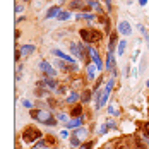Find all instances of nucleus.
I'll list each match as a JSON object with an SVG mask.
<instances>
[{
	"instance_id": "f257e3e1",
	"label": "nucleus",
	"mask_w": 149,
	"mask_h": 149,
	"mask_svg": "<svg viewBox=\"0 0 149 149\" xmlns=\"http://www.w3.org/2000/svg\"><path fill=\"white\" fill-rule=\"evenodd\" d=\"M81 38L86 43H96L101 40V33L96 29H81Z\"/></svg>"
},
{
	"instance_id": "f03ea898",
	"label": "nucleus",
	"mask_w": 149,
	"mask_h": 149,
	"mask_svg": "<svg viewBox=\"0 0 149 149\" xmlns=\"http://www.w3.org/2000/svg\"><path fill=\"white\" fill-rule=\"evenodd\" d=\"M40 137H41V132H40L38 129H34V127H28V129H24V132H22V139L28 141V142H33V141H36V139H40Z\"/></svg>"
},
{
	"instance_id": "7ed1b4c3",
	"label": "nucleus",
	"mask_w": 149,
	"mask_h": 149,
	"mask_svg": "<svg viewBox=\"0 0 149 149\" xmlns=\"http://www.w3.org/2000/svg\"><path fill=\"white\" fill-rule=\"evenodd\" d=\"M29 113H31V117H33V118H36L38 122H41V123H48V120L52 118V117H50V113L45 111V110H31Z\"/></svg>"
},
{
	"instance_id": "20e7f679",
	"label": "nucleus",
	"mask_w": 149,
	"mask_h": 149,
	"mask_svg": "<svg viewBox=\"0 0 149 149\" xmlns=\"http://www.w3.org/2000/svg\"><path fill=\"white\" fill-rule=\"evenodd\" d=\"M89 53L91 57H93V60H94V63H96V69H103V63H101V58H100V55H98V52L94 50V48H89Z\"/></svg>"
},
{
	"instance_id": "39448f33",
	"label": "nucleus",
	"mask_w": 149,
	"mask_h": 149,
	"mask_svg": "<svg viewBox=\"0 0 149 149\" xmlns=\"http://www.w3.org/2000/svg\"><path fill=\"white\" fill-rule=\"evenodd\" d=\"M106 69L115 74V62H113V52H108L106 55Z\"/></svg>"
},
{
	"instance_id": "423d86ee",
	"label": "nucleus",
	"mask_w": 149,
	"mask_h": 149,
	"mask_svg": "<svg viewBox=\"0 0 149 149\" xmlns=\"http://www.w3.org/2000/svg\"><path fill=\"white\" fill-rule=\"evenodd\" d=\"M118 31L122 33V34L129 36V34H130V24H129L127 21H122V22L118 24Z\"/></svg>"
},
{
	"instance_id": "0eeeda50",
	"label": "nucleus",
	"mask_w": 149,
	"mask_h": 149,
	"mask_svg": "<svg viewBox=\"0 0 149 149\" xmlns=\"http://www.w3.org/2000/svg\"><path fill=\"white\" fill-rule=\"evenodd\" d=\"M40 67H41V70H43V72H46V74H50V75H55V70L52 69V65H50L48 62H41V63H40Z\"/></svg>"
},
{
	"instance_id": "6e6552de",
	"label": "nucleus",
	"mask_w": 149,
	"mask_h": 149,
	"mask_svg": "<svg viewBox=\"0 0 149 149\" xmlns=\"http://www.w3.org/2000/svg\"><path fill=\"white\" fill-rule=\"evenodd\" d=\"M58 14H60V7H50L48 9V12H46V17L48 19H52V17H58Z\"/></svg>"
},
{
	"instance_id": "1a4fd4ad",
	"label": "nucleus",
	"mask_w": 149,
	"mask_h": 149,
	"mask_svg": "<svg viewBox=\"0 0 149 149\" xmlns=\"http://www.w3.org/2000/svg\"><path fill=\"white\" fill-rule=\"evenodd\" d=\"M53 55H57L58 58H63V60H67V62H70V63L74 62V58H72V57H69V55H65V53H63L62 50H53Z\"/></svg>"
},
{
	"instance_id": "9d476101",
	"label": "nucleus",
	"mask_w": 149,
	"mask_h": 149,
	"mask_svg": "<svg viewBox=\"0 0 149 149\" xmlns=\"http://www.w3.org/2000/svg\"><path fill=\"white\" fill-rule=\"evenodd\" d=\"M117 40H118V38H117V33H111V34H110V46H108V48H110V52H113V50H115Z\"/></svg>"
},
{
	"instance_id": "9b49d317",
	"label": "nucleus",
	"mask_w": 149,
	"mask_h": 149,
	"mask_svg": "<svg viewBox=\"0 0 149 149\" xmlns=\"http://www.w3.org/2000/svg\"><path fill=\"white\" fill-rule=\"evenodd\" d=\"M81 113H82V106L81 104H75L74 108L70 110V115L72 117H81Z\"/></svg>"
},
{
	"instance_id": "f8f14e48",
	"label": "nucleus",
	"mask_w": 149,
	"mask_h": 149,
	"mask_svg": "<svg viewBox=\"0 0 149 149\" xmlns=\"http://www.w3.org/2000/svg\"><path fill=\"white\" fill-rule=\"evenodd\" d=\"M33 52H34V46L33 45H26V46L21 48V53H22V55H29V53H33Z\"/></svg>"
},
{
	"instance_id": "ddd939ff",
	"label": "nucleus",
	"mask_w": 149,
	"mask_h": 149,
	"mask_svg": "<svg viewBox=\"0 0 149 149\" xmlns=\"http://www.w3.org/2000/svg\"><path fill=\"white\" fill-rule=\"evenodd\" d=\"M81 122H82V117H79V118H75V120H72V122H67V127H79L81 125Z\"/></svg>"
},
{
	"instance_id": "4468645a",
	"label": "nucleus",
	"mask_w": 149,
	"mask_h": 149,
	"mask_svg": "<svg viewBox=\"0 0 149 149\" xmlns=\"http://www.w3.org/2000/svg\"><path fill=\"white\" fill-rule=\"evenodd\" d=\"M43 84H45L46 88H57V82H55L53 79H45V81H43Z\"/></svg>"
},
{
	"instance_id": "2eb2a0df",
	"label": "nucleus",
	"mask_w": 149,
	"mask_h": 149,
	"mask_svg": "<svg viewBox=\"0 0 149 149\" xmlns=\"http://www.w3.org/2000/svg\"><path fill=\"white\" fill-rule=\"evenodd\" d=\"M125 46H127L125 40H122V41L118 43V55H123V52H125Z\"/></svg>"
},
{
	"instance_id": "dca6fc26",
	"label": "nucleus",
	"mask_w": 149,
	"mask_h": 149,
	"mask_svg": "<svg viewBox=\"0 0 149 149\" xmlns=\"http://www.w3.org/2000/svg\"><path fill=\"white\" fill-rule=\"evenodd\" d=\"M69 17H70V12H60V14H58V19H60V21H67Z\"/></svg>"
},
{
	"instance_id": "f3484780",
	"label": "nucleus",
	"mask_w": 149,
	"mask_h": 149,
	"mask_svg": "<svg viewBox=\"0 0 149 149\" xmlns=\"http://www.w3.org/2000/svg\"><path fill=\"white\" fill-rule=\"evenodd\" d=\"M135 148H137V149H146V146H144V144H142V141H141V139H139V137H137V139H135Z\"/></svg>"
},
{
	"instance_id": "a211bd4d",
	"label": "nucleus",
	"mask_w": 149,
	"mask_h": 149,
	"mask_svg": "<svg viewBox=\"0 0 149 149\" xmlns=\"http://www.w3.org/2000/svg\"><path fill=\"white\" fill-rule=\"evenodd\" d=\"M74 135H77V137H84V135H86V129H79V130H75Z\"/></svg>"
},
{
	"instance_id": "6ab92c4d",
	"label": "nucleus",
	"mask_w": 149,
	"mask_h": 149,
	"mask_svg": "<svg viewBox=\"0 0 149 149\" xmlns=\"http://www.w3.org/2000/svg\"><path fill=\"white\" fill-rule=\"evenodd\" d=\"M77 98H79V94H77V93H74L72 96H69V98H67V103H74Z\"/></svg>"
},
{
	"instance_id": "aec40b11",
	"label": "nucleus",
	"mask_w": 149,
	"mask_h": 149,
	"mask_svg": "<svg viewBox=\"0 0 149 149\" xmlns=\"http://www.w3.org/2000/svg\"><path fill=\"white\" fill-rule=\"evenodd\" d=\"M89 100H91V91H86L82 94V101H89Z\"/></svg>"
},
{
	"instance_id": "412c9836",
	"label": "nucleus",
	"mask_w": 149,
	"mask_h": 149,
	"mask_svg": "<svg viewBox=\"0 0 149 149\" xmlns=\"http://www.w3.org/2000/svg\"><path fill=\"white\" fill-rule=\"evenodd\" d=\"M70 144H72V146H79V137H77V135H74V137L70 139Z\"/></svg>"
},
{
	"instance_id": "4be33fe9",
	"label": "nucleus",
	"mask_w": 149,
	"mask_h": 149,
	"mask_svg": "<svg viewBox=\"0 0 149 149\" xmlns=\"http://www.w3.org/2000/svg\"><path fill=\"white\" fill-rule=\"evenodd\" d=\"M88 74H89L91 79L94 77V67H93V65H89V67H88Z\"/></svg>"
},
{
	"instance_id": "5701e85b",
	"label": "nucleus",
	"mask_w": 149,
	"mask_h": 149,
	"mask_svg": "<svg viewBox=\"0 0 149 149\" xmlns=\"http://www.w3.org/2000/svg\"><path fill=\"white\" fill-rule=\"evenodd\" d=\"M144 135H146V137H149V122H146V123H144Z\"/></svg>"
},
{
	"instance_id": "b1692460",
	"label": "nucleus",
	"mask_w": 149,
	"mask_h": 149,
	"mask_svg": "<svg viewBox=\"0 0 149 149\" xmlns=\"http://www.w3.org/2000/svg\"><path fill=\"white\" fill-rule=\"evenodd\" d=\"M91 148H93V142H86V144H82L79 149H91Z\"/></svg>"
},
{
	"instance_id": "393cba45",
	"label": "nucleus",
	"mask_w": 149,
	"mask_h": 149,
	"mask_svg": "<svg viewBox=\"0 0 149 149\" xmlns=\"http://www.w3.org/2000/svg\"><path fill=\"white\" fill-rule=\"evenodd\" d=\"M106 130H108V125H103V127H101V130H100V132H101V134H106Z\"/></svg>"
},
{
	"instance_id": "a878e982",
	"label": "nucleus",
	"mask_w": 149,
	"mask_h": 149,
	"mask_svg": "<svg viewBox=\"0 0 149 149\" xmlns=\"http://www.w3.org/2000/svg\"><path fill=\"white\" fill-rule=\"evenodd\" d=\"M46 142H50V144H55V139H53V137H48V139H46Z\"/></svg>"
},
{
	"instance_id": "bb28decb",
	"label": "nucleus",
	"mask_w": 149,
	"mask_h": 149,
	"mask_svg": "<svg viewBox=\"0 0 149 149\" xmlns=\"http://www.w3.org/2000/svg\"><path fill=\"white\" fill-rule=\"evenodd\" d=\"M65 118H67V117H65L63 113H58V120H65Z\"/></svg>"
},
{
	"instance_id": "cd10ccee",
	"label": "nucleus",
	"mask_w": 149,
	"mask_h": 149,
	"mask_svg": "<svg viewBox=\"0 0 149 149\" xmlns=\"http://www.w3.org/2000/svg\"><path fill=\"white\" fill-rule=\"evenodd\" d=\"M139 3H141V5H146V3H148V0H139Z\"/></svg>"
},
{
	"instance_id": "c85d7f7f",
	"label": "nucleus",
	"mask_w": 149,
	"mask_h": 149,
	"mask_svg": "<svg viewBox=\"0 0 149 149\" xmlns=\"http://www.w3.org/2000/svg\"><path fill=\"white\" fill-rule=\"evenodd\" d=\"M106 3H108V7H110V5H111V0H106Z\"/></svg>"
},
{
	"instance_id": "c756f323",
	"label": "nucleus",
	"mask_w": 149,
	"mask_h": 149,
	"mask_svg": "<svg viewBox=\"0 0 149 149\" xmlns=\"http://www.w3.org/2000/svg\"><path fill=\"white\" fill-rule=\"evenodd\" d=\"M120 149H127V148H125V146H122V148H120Z\"/></svg>"
},
{
	"instance_id": "7c9ffc66",
	"label": "nucleus",
	"mask_w": 149,
	"mask_h": 149,
	"mask_svg": "<svg viewBox=\"0 0 149 149\" xmlns=\"http://www.w3.org/2000/svg\"><path fill=\"white\" fill-rule=\"evenodd\" d=\"M104 149H111V148H110V146H108V148H104Z\"/></svg>"
}]
</instances>
